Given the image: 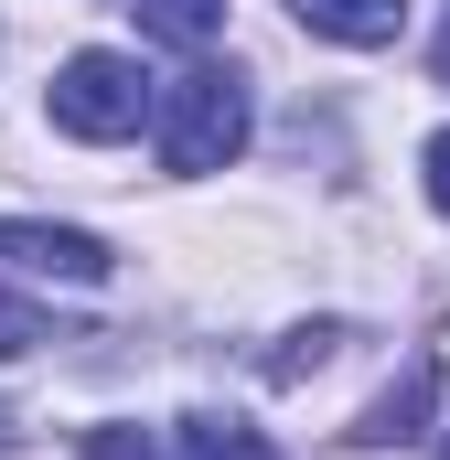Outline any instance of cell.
Wrapping results in <instances>:
<instances>
[{
    "instance_id": "cell-1",
    "label": "cell",
    "mask_w": 450,
    "mask_h": 460,
    "mask_svg": "<svg viewBox=\"0 0 450 460\" xmlns=\"http://www.w3.org/2000/svg\"><path fill=\"white\" fill-rule=\"evenodd\" d=\"M161 172H225L236 150H247V75L236 65H194V75H172L161 86Z\"/></svg>"
},
{
    "instance_id": "cell-2",
    "label": "cell",
    "mask_w": 450,
    "mask_h": 460,
    "mask_svg": "<svg viewBox=\"0 0 450 460\" xmlns=\"http://www.w3.org/2000/svg\"><path fill=\"white\" fill-rule=\"evenodd\" d=\"M43 108H54L65 139H129L140 128V65L129 54H65Z\"/></svg>"
},
{
    "instance_id": "cell-3",
    "label": "cell",
    "mask_w": 450,
    "mask_h": 460,
    "mask_svg": "<svg viewBox=\"0 0 450 460\" xmlns=\"http://www.w3.org/2000/svg\"><path fill=\"white\" fill-rule=\"evenodd\" d=\"M0 268H11V279H65V289H97V279H108V246H97L86 226L11 215V226H0Z\"/></svg>"
},
{
    "instance_id": "cell-4",
    "label": "cell",
    "mask_w": 450,
    "mask_h": 460,
    "mask_svg": "<svg viewBox=\"0 0 450 460\" xmlns=\"http://www.w3.org/2000/svg\"><path fill=\"white\" fill-rule=\"evenodd\" d=\"M429 396H440V364H429V353H408V364H397V385L354 418V450H408V439L429 429Z\"/></svg>"
},
{
    "instance_id": "cell-5",
    "label": "cell",
    "mask_w": 450,
    "mask_h": 460,
    "mask_svg": "<svg viewBox=\"0 0 450 460\" xmlns=\"http://www.w3.org/2000/svg\"><path fill=\"white\" fill-rule=\"evenodd\" d=\"M322 43H354V54H375V43H397L408 32V0H290Z\"/></svg>"
},
{
    "instance_id": "cell-6",
    "label": "cell",
    "mask_w": 450,
    "mask_h": 460,
    "mask_svg": "<svg viewBox=\"0 0 450 460\" xmlns=\"http://www.w3.org/2000/svg\"><path fill=\"white\" fill-rule=\"evenodd\" d=\"M225 22V0H140V32L150 43H204Z\"/></svg>"
},
{
    "instance_id": "cell-7",
    "label": "cell",
    "mask_w": 450,
    "mask_h": 460,
    "mask_svg": "<svg viewBox=\"0 0 450 460\" xmlns=\"http://www.w3.org/2000/svg\"><path fill=\"white\" fill-rule=\"evenodd\" d=\"M333 343H343L333 322H311V332H290V343L268 353V375H279V385H290V375H311V364H322V353H333Z\"/></svg>"
},
{
    "instance_id": "cell-8",
    "label": "cell",
    "mask_w": 450,
    "mask_h": 460,
    "mask_svg": "<svg viewBox=\"0 0 450 460\" xmlns=\"http://www.w3.org/2000/svg\"><path fill=\"white\" fill-rule=\"evenodd\" d=\"M418 182H429V204H440V215H450V128H440V139H429V150H418Z\"/></svg>"
},
{
    "instance_id": "cell-9",
    "label": "cell",
    "mask_w": 450,
    "mask_h": 460,
    "mask_svg": "<svg viewBox=\"0 0 450 460\" xmlns=\"http://www.w3.org/2000/svg\"><path fill=\"white\" fill-rule=\"evenodd\" d=\"M0 450H11V418H0Z\"/></svg>"
},
{
    "instance_id": "cell-10",
    "label": "cell",
    "mask_w": 450,
    "mask_h": 460,
    "mask_svg": "<svg viewBox=\"0 0 450 460\" xmlns=\"http://www.w3.org/2000/svg\"><path fill=\"white\" fill-rule=\"evenodd\" d=\"M440 460H450V439H440Z\"/></svg>"
}]
</instances>
